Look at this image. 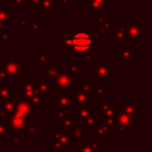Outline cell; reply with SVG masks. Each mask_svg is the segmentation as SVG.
<instances>
[{
    "label": "cell",
    "instance_id": "6da1fadb",
    "mask_svg": "<svg viewBox=\"0 0 152 152\" xmlns=\"http://www.w3.org/2000/svg\"><path fill=\"white\" fill-rule=\"evenodd\" d=\"M96 42L90 36L89 33L85 32H78V33L71 34V45L70 50L67 52L68 56H76L81 55L91 51V48L94 47Z\"/></svg>",
    "mask_w": 152,
    "mask_h": 152
},
{
    "label": "cell",
    "instance_id": "7a4b0ae2",
    "mask_svg": "<svg viewBox=\"0 0 152 152\" xmlns=\"http://www.w3.org/2000/svg\"><path fill=\"white\" fill-rule=\"evenodd\" d=\"M2 69L5 72V74L7 75L8 78L12 77V78L18 79L21 75L24 74V66L20 65L19 62L15 60V58L13 56L10 58V60L4 64Z\"/></svg>",
    "mask_w": 152,
    "mask_h": 152
},
{
    "label": "cell",
    "instance_id": "3957f363",
    "mask_svg": "<svg viewBox=\"0 0 152 152\" xmlns=\"http://www.w3.org/2000/svg\"><path fill=\"white\" fill-rule=\"evenodd\" d=\"M142 26L141 23L139 24H132V23H127V29H126V42H142L143 34H142Z\"/></svg>",
    "mask_w": 152,
    "mask_h": 152
},
{
    "label": "cell",
    "instance_id": "277c9868",
    "mask_svg": "<svg viewBox=\"0 0 152 152\" xmlns=\"http://www.w3.org/2000/svg\"><path fill=\"white\" fill-rule=\"evenodd\" d=\"M96 79L108 78L114 75V66L110 65L108 61H96Z\"/></svg>",
    "mask_w": 152,
    "mask_h": 152
},
{
    "label": "cell",
    "instance_id": "5b68a950",
    "mask_svg": "<svg viewBox=\"0 0 152 152\" xmlns=\"http://www.w3.org/2000/svg\"><path fill=\"white\" fill-rule=\"evenodd\" d=\"M75 81V76H72L68 72H59L57 76L55 77V84L63 90H66V88H68V87L70 88V85L74 84Z\"/></svg>",
    "mask_w": 152,
    "mask_h": 152
},
{
    "label": "cell",
    "instance_id": "8992f818",
    "mask_svg": "<svg viewBox=\"0 0 152 152\" xmlns=\"http://www.w3.org/2000/svg\"><path fill=\"white\" fill-rule=\"evenodd\" d=\"M95 17H96V20H97V23L99 24V26L98 27H99V28L101 29L104 33L110 32V28H114L115 27V24L114 23H110V19L106 18V17H104V16H102V15H100L99 12L95 14Z\"/></svg>",
    "mask_w": 152,
    "mask_h": 152
},
{
    "label": "cell",
    "instance_id": "52a82bcc",
    "mask_svg": "<svg viewBox=\"0 0 152 152\" xmlns=\"http://www.w3.org/2000/svg\"><path fill=\"white\" fill-rule=\"evenodd\" d=\"M126 29L127 23H121L118 27H114V40L116 42H126Z\"/></svg>",
    "mask_w": 152,
    "mask_h": 152
},
{
    "label": "cell",
    "instance_id": "ba28073f",
    "mask_svg": "<svg viewBox=\"0 0 152 152\" xmlns=\"http://www.w3.org/2000/svg\"><path fill=\"white\" fill-rule=\"evenodd\" d=\"M108 3H110V0H91V2H90V5H91L90 12H91V14L94 15L97 14Z\"/></svg>",
    "mask_w": 152,
    "mask_h": 152
},
{
    "label": "cell",
    "instance_id": "9c48e42d",
    "mask_svg": "<svg viewBox=\"0 0 152 152\" xmlns=\"http://www.w3.org/2000/svg\"><path fill=\"white\" fill-rule=\"evenodd\" d=\"M132 53H133V49L132 47H128V48H125L120 54L119 59L121 61H131L132 60Z\"/></svg>",
    "mask_w": 152,
    "mask_h": 152
},
{
    "label": "cell",
    "instance_id": "30bf717a",
    "mask_svg": "<svg viewBox=\"0 0 152 152\" xmlns=\"http://www.w3.org/2000/svg\"><path fill=\"white\" fill-rule=\"evenodd\" d=\"M41 10L44 14H52L53 0H41Z\"/></svg>",
    "mask_w": 152,
    "mask_h": 152
},
{
    "label": "cell",
    "instance_id": "8fae6325",
    "mask_svg": "<svg viewBox=\"0 0 152 152\" xmlns=\"http://www.w3.org/2000/svg\"><path fill=\"white\" fill-rule=\"evenodd\" d=\"M79 66H80V61H72V63L70 65H68L67 69L68 72L71 74L72 76H76V75H80V69H79Z\"/></svg>",
    "mask_w": 152,
    "mask_h": 152
},
{
    "label": "cell",
    "instance_id": "7c38bea8",
    "mask_svg": "<svg viewBox=\"0 0 152 152\" xmlns=\"http://www.w3.org/2000/svg\"><path fill=\"white\" fill-rule=\"evenodd\" d=\"M89 34H90V36L95 40V42H98V40L102 39V38L105 36V33H104V32L102 31L99 27H96L95 31H93L92 33H89Z\"/></svg>",
    "mask_w": 152,
    "mask_h": 152
},
{
    "label": "cell",
    "instance_id": "4fadbf2b",
    "mask_svg": "<svg viewBox=\"0 0 152 152\" xmlns=\"http://www.w3.org/2000/svg\"><path fill=\"white\" fill-rule=\"evenodd\" d=\"M80 56H81V60L85 61L87 65H90V63L95 59V52L94 51H89V52L81 54Z\"/></svg>",
    "mask_w": 152,
    "mask_h": 152
},
{
    "label": "cell",
    "instance_id": "5bb4252c",
    "mask_svg": "<svg viewBox=\"0 0 152 152\" xmlns=\"http://www.w3.org/2000/svg\"><path fill=\"white\" fill-rule=\"evenodd\" d=\"M47 62H48V52L47 51H40L38 59L39 65H47Z\"/></svg>",
    "mask_w": 152,
    "mask_h": 152
},
{
    "label": "cell",
    "instance_id": "9a60e30c",
    "mask_svg": "<svg viewBox=\"0 0 152 152\" xmlns=\"http://www.w3.org/2000/svg\"><path fill=\"white\" fill-rule=\"evenodd\" d=\"M42 27H43L42 23L39 22V19L38 18H35V19H33V23H31V24L28 26V30H29L30 33H33V32L38 31L39 29L42 28Z\"/></svg>",
    "mask_w": 152,
    "mask_h": 152
},
{
    "label": "cell",
    "instance_id": "2e32d148",
    "mask_svg": "<svg viewBox=\"0 0 152 152\" xmlns=\"http://www.w3.org/2000/svg\"><path fill=\"white\" fill-rule=\"evenodd\" d=\"M10 20V12H8L6 8H2L0 10V23H6Z\"/></svg>",
    "mask_w": 152,
    "mask_h": 152
},
{
    "label": "cell",
    "instance_id": "e0dca14e",
    "mask_svg": "<svg viewBox=\"0 0 152 152\" xmlns=\"http://www.w3.org/2000/svg\"><path fill=\"white\" fill-rule=\"evenodd\" d=\"M43 74L47 75V76L50 77V78H55V77L57 76V74H59V69H57L55 66H53V67H49V68H47L46 70H44Z\"/></svg>",
    "mask_w": 152,
    "mask_h": 152
},
{
    "label": "cell",
    "instance_id": "ac0fdd59",
    "mask_svg": "<svg viewBox=\"0 0 152 152\" xmlns=\"http://www.w3.org/2000/svg\"><path fill=\"white\" fill-rule=\"evenodd\" d=\"M10 32H1L0 33V42H10Z\"/></svg>",
    "mask_w": 152,
    "mask_h": 152
},
{
    "label": "cell",
    "instance_id": "d6986e66",
    "mask_svg": "<svg viewBox=\"0 0 152 152\" xmlns=\"http://www.w3.org/2000/svg\"><path fill=\"white\" fill-rule=\"evenodd\" d=\"M28 19L26 18H20V20H19V26H20V28H26V27L29 26L28 24Z\"/></svg>",
    "mask_w": 152,
    "mask_h": 152
},
{
    "label": "cell",
    "instance_id": "ffe728a7",
    "mask_svg": "<svg viewBox=\"0 0 152 152\" xmlns=\"http://www.w3.org/2000/svg\"><path fill=\"white\" fill-rule=\"evenodd\" d=\"M35 10H41V0H29Z\"/></svg>",
    "mask_w": 152,
    "mask_h": 152
},
{
    "label": "cell",
    "instance_id": "44dd1931",
    "mask_svg": "<svg viewBox=\"0 0 152 152\" xmlns=\"http://www.w3.org/2000/svg\"><path fill=\"white\" fill-rule=\"evenodd\" d=\"M56 3L59 5H69L72 3V0H57Z\"/></svg>",
    "mask_w": 152,
    "mask_h": 152
},
{
    "label": "cell",
    "instance_id": "7402d4cb",
    "mask_svg": "<svg viewBox=\"0 0 152 152\" xmlns=\"http://www.w3.org/2000/svg\"><path fill=\"white\" fill-rule=\"evenodd\" d=\"M24 0H10V4H14V5H18V4H23Z\"/></svg>",
    "mask_w": 152,
    "mask_h": 152
},
{
    "label": "cell",
    "instance_id": "603a6c76",
    "mask_svg": "<svg viewBox=\"0 0 152 152\" xmlns=\"http://www.w3.org/2000/svg\"><path fill=\"white\" fill-rule=\"evenodd\" d=\"M1 78H3V79H8L7 75L5 74V72H4L3 69L0 70V79H1Z\"/></svg>",
    "mask_w": 152,
    "mask_h": 152
},
{
    "label": "cell",
    "instance_id": "cb8c5ba5",
    "mask_svg": "<svg viewBox=\"0 0 152 152\" xmlns=\"http://www.w3.org/2000/svg\"><path fill=\"white\" fill-rule=\"evenodd\" d=\"M6 24H4V23H0V27H5Z\"/></svg>",
    "mask_w": 152,
    "mask_h": 152
}]
</instances>
